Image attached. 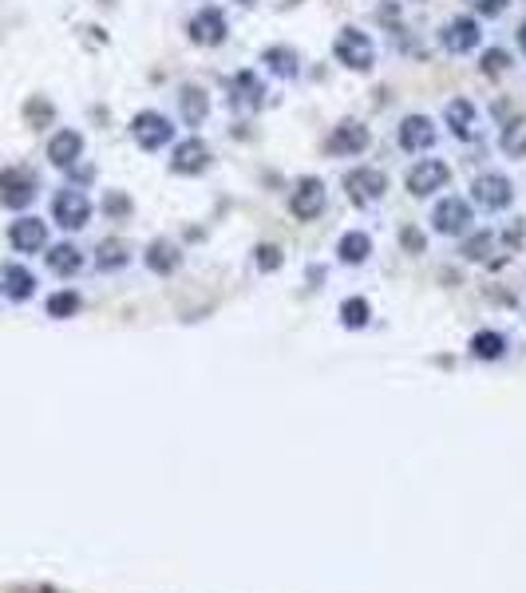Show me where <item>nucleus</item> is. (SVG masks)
Returning <instances> with one entry per match:
<instances>
[{"mask_svg": "<svg viewBox=\"0 0 526 593\" xmlns=\"http://www.w3.org/2000/svg\"><path fill=\"white\" fill-rule=\"evenodd\" d=\"M333 56L341 59L344 67H352V72H369V67L376 64V44L369 32H361V28H341L333 40Z\"/></svg>", "mask_w": 526, "mask_h": 593, "instance_id": "1", "label": "nucleus"}, {"mask_svg": "<svg viewBox=\"0 0 526 593\" xmlns=\"http://www.w3.org/2000/svg\"><path fill=\"white\" fill-rule=\"evenodd\" d=\"M52 217L64 230H84L92 222V198L84 190H76V186H64V190L52 194Z\"/></svg>", "mask_w": 526, "mask_h": 593, "instance_id": "2", "label": "nucleus"}, {"mask_svg": "<svg viewBox=\"0 0 526 593\" xmlns=\"http://www.w3.org/2000/svg\"><path fill=\"white\" fill-rule=\"evenodd\" d=\"M471 222H475V206L463 202V198H443V202H435V210H432V230L443 234V237L471 234Z\"/></svg>", "mask_w": 526, "mask_h": 593, "instance_id": "3", "label": "nucleus"}, {"mask_svg": "<svg viewBox=\"0 0 526 593\" xmlns=\"http://www.w3.org/2000/svg\"><path fill=\"white\" fill-rule=\"evenodd\" d=\"M384 190H388V178L376 166H356V171L344 174V194H349L352 206H372L380 202Z\"/></svg>", "mask_w": 526, "mask_h": 593, "instance_id": "4", "label": "nucleus"}, {"mask_svg": "<svg viewBox=\"0 0 526 593\" xmlns=\"http://www.w3.org/2000/svg\"><path fill=\"white\" fill-rule=\"evenodd\" d=\"M471 198H475V206H483V210L499 214V210H507V206L514 202V186H511V178H507V174L487 171V174L475 178Z\"/></svg>", "mask_w": 526, "mask_h": 593, "instance_id": "5", "label": "nucleus"}, {"mask_svg": "<svg viewBox=\"0 0 526 593\" xmlns=\"http://www.w3.org/2000/svg\"><path fill=\"white\" fill-rule=\"evenodd\" d=\"M36 174L24 171V166H8V171H0V202L8 206V210H24V206H32L36 198Z\"/></svg>", "mask_w": 526, "mask_h": 593, "instance_id": "6", "label": "nucleus"}, {"mask_svg": "<svg viewBox=\"0 0 526 593\" xmlns=\"http://www.w3.org/2000/svg\"><path fill=\"white\" fill-rule=\"evenodd\" d=\"M131 138L143 151H158V146H166L174 138V127L163 111H138L131 119Z\"/></svg>", "mask_w": 526, "mask_h": 593, "instance_id": "7", "label": "nucleus"}, {"mask_svg": "<svg viewBox=\"0 0 526 593\" xmlns=\"http://www.w3.org/2000/svg\"><path fill=\"white\" fill-rule=\"evenodd\" d=\"M186 32H191V40L198 48H218L226 40V13L218 4H202L198 13L191 16V24H186Z\"/></svg>", "mask_w": 526, "mask_h": 593, "instance_id": "8", "label": "nucleus"}, {"mask_svg": "<svg viewBox=\"0 0 526 593\" xmlns=\"http://www.w3.org/2000/svg\"><path fill=\"white\" fill-rule=\"evenodd\" d=\"M325 182L321 178H301V182L293 186V194H290V210L293 217H301V222H313V217H321L325 214Z\"/></svg>", "mask_w": 526, "mask_h": 593, "instance_id": "9", "label": "nucleus"}, {"mask_svg": "<svg viewBox=\"0 0 526 593\" xmlns=\"http://www.w3.org/2000/svg\"><path fill=\"white\" fill-rule=\"evenodd\" d=\"M479 40H483V32H479V20H475V16H455V20L443 24V32H440V44L448 48L451 56L475 52V48H479Z\"/></svg>", "mask_w": 526, "mask_h": 593, "instance_id": "10", "label": "nucleus"}, {"mask_svg": "<svg viewBox=\"0 0 526 593\" xmlns=\"http://www.w3.org/2000/svg\"><path fill=\"white\" fill-rule=\"evenodd\" d=\"M448 182H451V171H448V163H440V158H423V163H415L408 171V190L415 198H428L435 190H443Z\"/></svg>", "mask_w": 526, "mask_h": 593, "instance_id": "11", "label": "nucleus"}, {"mask_svg": "<svg viewBox=\"0 0 526 593\" xmlns=\"http://www.w3.org/2000/svg\"><path fill=\"white\" fill-rule=\"evenodd\" d=\"M369 143H372V131L364 123H356V119H341L329 135L333 155H361V151H369Z\"/></svg>", "mask_w": 526, "mask_h": 593, "instance_id": "12", "label": "nucleus"}, {"mask_svg": "<svg viewBox=\"0 0 526 593\" xmlns=\"http://www.w3.org/2000/svg\"><path fill=\"white\" fill-rule=\"evenodd\" d=\"M262 103H265V84L254 72H237L230 79V107L234 111H242V115H250Z\"/></svg>", "mask_w": 526, "mask_h": 593, "instance_id": "13", "label": "nucleus"}, {"mask_svg": "<svg viewBox=\"0 0 526 593\" xmlns=\"http://www.w3.org/2000/svg\"><path fill=\"white\" fill-rule=\"evenodd\" d=\"M206 166H210V146L202 143V138H183V143L174 146L171 155V171L174 174H202Z\"/></svg>", "mask_w": 526, "mask_h": 593, "instance_id": "14", "label": "nucleus"}, {"mask_svg": "<svg viewBox=\"0 0 526 593\" xmlns=\"http://www.w3.org/2000/svg\"><path fill=\"white\" fill-rule=\"evenodd\" d=\"M396 138H400L404 151H432L435 146V123L428 115H408L400 119V131H396Z\"/></svg>", "mask_w": 526, "mask_h": 593, "instance_id": "15", "label": "nucleus"}, {"mask_svg": "<svg viewBox=\"0 0 526 593\" xmlns=\"http://www.w3.org/2000/svg\"><path fill=\"white\" fill-rule=\"evenodd\" d=\"M8 242H13V250H20V253H36V250H44V242H48V226L40 222V217L24 214L8 226Z\"/></svg>", "mask_w": 526, "mask_h": 593, "instance_id": "16", "label": "nucleus"}, {"mask_svg": "<svg viewBox=\"0 0 526 593\" xmlns=\"http://www.w3.org/2000/svg\"><path fill=\"white\" fill-rule=\"evenodd\" d=\"M48 158H52V166H59V171H72L79 158H84V135L72 131V127L56 131L52 143H48Z\"/></svg>", "mask_w": 526, "mask_h": 593, "instance_id": "17", "label": "nucleus"}, {"mask_svg": "<svg viewBox=\"0 0 526 593\" xmlns=\"http://www.w3.org/2000/svg\"><path fill=\"white\" fill-rule=\"evenodd\" d=\"M206 111H210V95H206L202 87H198V84L178 87V115H183L186 127H202Z\"/></svg>", "mask_w": 526, "mask_h": 593, "instance_id": "18", "label": "nucleus"}, {"mask_svg": "<svg viewBox=\"0 0 526 593\" xmlns=\"http://www.w3.org/2000/svg\"><path fill=\"white\" fill-rule=\"evenodd\" d=\"M443 119H448V127H451L455 138H463V143H471V138H475V123H479V111H475L471 99H451L448 111H443Z\"/></svg>", "mask_w": 526, "mask_h": 593, "instance_id": "19", "label": "nucleus"}, {"mask_svg": "<svg viewBox=\"0 0 526 593\" xmlns=\"http://www.w3.org/2000/svg\"><path fill=\"white\" fill-rule=\"evenodd\" d=\"M143 261H147V270L151 273H174L178 270V261H183V250L171 242V237H155L151 245H147V253H143Z\"/></svg>", "mask_w": 526, "mask_h": 593, "instance_id": "20", "label": "nucleus"}, {"mask_svg": "<svg viewBox=\"0 0 526 593\" xmlns=\"http://www.w3.org/2000/svg\"><path fill=\"white\" fill-rule=\"evenodd\" d=\"M44 261H48V270H52L56 277H72L84 270V250H76L72 242H59L52 245V250L44 253Z\"/></svg>", "mask_w": 526, "mask_h": 593, "instance_id": "21", "label": "nucleus"}, {"mask_svg": "<svg viewBox=\"0 0 526 593\" xmlns=\"http://www.w3.org/2000/svg\"><path fill=\"white\" fill-rule=\"evenodd\" d=\"M262 64L270 67V72H273L277 79H293L297 72H301V56H297L293 48H285V44L265 48V52H262Z\"/></svg>", "mask_w": 526, "mask_h": 593, "instance_id": "22", "label": "nucleus"}, {"mask_svg": "<svg viewBox=\"0 0 526 593\" xmlns=\"http://www.w3.org/2000/svg\"><path fill=\"white\" fill-rule=\"evenodd\" d=\"M0 289H4L13 301H28V296L36 293V277L32 270H24V265H4V273H0Z\"/></svg>", "mask_w": 526, "mask_h": 593, "instance_id": "23", "label": "nucleus"}, {"mask_svg": "<svg viewBox=\"0 0 526 593\" xmlns=\"http://www.w3.org/2000/svg\"><path fill=\"white\" fill-rule=\"evenodd\" d=\"M336 257H341L344 265H361V261H369L372 257V237L369 234H361V230H349L336 242Z\"/></svg>", "mask_w": 526, "mask_h": 593, "instance_id": "24", "label": "nucleus"}, {"mask_svg": "<svg viewBox=\"0 0 526 593\" xmlns=\"http://www.w3.org/2000/svg\"><path fill=\"white\" fill-rule=\"evenodd\" d=\"M471 356L475 360H503V356H507V336L491 332V329L475 332L471 336Z\"/></svg>", "mask_w": 526, "mask_h": 593, "instance_id": "25", "label": "nucleus"}, {"mask_svg": "<svg viewBox=\"0 0 526 593\" xmlns=\"http://www.w3.org/2000/svg\"><path fill=\"white\" fill-rule=\"evenodd\" d=\"M127 261H131V250H127V242H119V237H107V242H99V250H95V265H99L103 273L123 270Z\"/></svg>", "mask_w": 526, "mask_h": 593, "instance_id": "26", "label": "nucleus"}, {"mask_svg": "<svg viewBox=\"0 0 526 593\" xmlns=\"http://www.w3.org/2000/svg\"><path fill=\"white\" fill-rule=\"evenodd\" d=\"M369 321H372V305L364 301V296H349V301L341 305V324L344 329H364Z\"/></svg>", "mask_w": 526, "mask_h": 593, "instance_id": "27", "label": "nucleus"}, {"mask_svg": "<svg viewBox=\"0 0 526 593\" xmlns=\"http://www.w3.org/2000/svg\"><path fill=\"white\" fill-rule=\"evenodd\" d=\"M79 305H84V301H79V293H76V289H59V293L48 296L44 309H48V316H56V321H67V316H76V313H79Z\"/></svg>", "mask_w": 526, "mask_h": 593, "instance_id": "28", "label": "nucleus"}, {"mask_svg": "<svg viewBox=\"0 0 526 593\" xmlns=\"http://www.w3.org/2000/svg\"><path fill=\"white\" fill-rule=\"evenodd\" d=\"M503 151H507L511 158H526V123H519V119H514V123H507L503 127Z\"/></svg>", "mask_w": 526, "mask_h": 593, "instance_id": "29", "label": "nucleus"}, {"mask_svg": "<svg viewBox=\"0 0 526 593\" xmlns=\"http://www.w3.org/2000/svg\"><path fill=\"white\" fill-rule=\"evenodd\" d=\"M483 75H503V72H507V67H511V56L507 52H503V48H487V52H483Z\"/></svg>", "mask_w": 526, "mask_h": 593, "instance_id": "30", "label": "nucleus"}, {"mask_svg": "<svg viewBox=\"0 0 526 593\" xmlns=\"http://www.w3.org/2000/svg\"><path fill=\"white\" fill-rule=\"evenodd\" d=\"M491 242H495L491 230L468 237V245H463V257H471V261H483V257H487V250H491Z\"/></svg>", "mask_w": 526, "mask_h": 593, "instance_id": "31", "label": "nucleus"}, {"mask_svg": "<svg viewBox=\"0 0 526 593\" xmlns=\"http://www.w3.org/2000/svg\"><path fill=\"white\" fill-rule=\"evenodd\" d=\"M281 261H285V257H281V250H277V245H270V242L257 245V270H262V273L281 270Z\"/></svg>", "mask_w": 526, "mask_h": 593, "instance_id": "32", "label": "nucleus"}, {"mask_svg": "<svg viewBox=\"0 0 526 593\" xmlns=\"http://www.w3.org/2000/svg\"><path fill=\"white\" fill-rule=\"evenodd\" d=\"M103 210L111 214V217H127V214H131V198H127L123 190H111V194L103 198Z\"/></svg>", "mask_w": 526, "mask_h": 593, "instance_id": "33", "label": "nucleus"}, {"mask_svg": "<svg viewBox=\"0 0 526 593\" xmlns=\"http://www.w3.org/2000/svg\"><path fill=\"white\" fill-rule=\"evenodd\" d=\"M507 4L511 0H475V8H479L483 16H503L507 13Z\"/></svg>", "mask_w": 526, "mask_h": 593, "instance_id": "34", "label": "nucleus"}, {"mask_svg": "<svg viewBox=\"0 0 526 593\" xmlns=\"http://www.w3.org/2000/svg\"><path fill=\"white\" fill-rule=\"evenodd\" d=\"M400 242H404V245H408V250H412V253H420V250H423V237H420V234H415V230H404V234H400Z\"/></svg>", "mask_w": 526, "mask_h": 593, "instance_id": "35", "label": "nucleus"}, {"mask_svg": "<svg viewBox=\"0 0 526 593\" xmlns=\"http://www.w3.org/2000/svg\"><path fill=\"white\" fill-rule=\"evenodd\" d=\"M519 48H522V56H526V20L519 24Z\"/></svg>", "mask_w": 526, "mask_h": 593, "instance_id": "36", "label": "nucleus"}, {"mask_svg": "<svg viewBox=\"0 0 526 593\" xmlns=\"http://www.w3.org/2000/svg\"><path fill=\"white\" fill-rule=\"evenodd\" d=\"M242 4H257V0H242Z\"/></svg>", "mask_w": 526, "mask_h": 593, "instance_id": "37", "label": "nucleus"}]
</instances>
